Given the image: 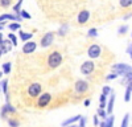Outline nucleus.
Here are the masks:
<instances>
[{
    "label": "nucleus",
    "instance_id": "nucleus-2",
    "mask_svg": "<svg viewBox=\"0 0 132 127\" xmlns=\"http://www.w3.org/2000/svg\"><path fill=\"white\" fill-rule=\"evenodd\" d=\"M50 101H52V94H49V93H41L37 97V107L38 109L48 107Z\"/></svg>",
    "mask_w": 132,
    "mask_h": 127
},
{
    "label": "nucleus",
    "instance_id": "nucleus-31",
    "mask_svg": "<svg viewBox=\"0 0 132 127\" xmlns=\"http://www.w3.org/2000/svg\"><path fill=\"white\" fill-rule=\"evenodd\" d=\"M111 88L110 86H103V90H102V94H104V95H108V94H111Z\"/></svg>",
    "mask_w": 132,
    "mask_h": 127
},
{
    "label": "nucleus",
    "instance_id": "nucleus-34",
    "mask_svg": "<svg viewBox=\"0 0 132 127\" xmlns=\"http://www.w3.org/2000/svg\"><path fill=\"white\" fill-rule=\"evenodd\" d=\"M116 77H118V74H116V73H112V74H108L106 78H107V80H115Z\"/></svg>",
    "mask_w": 132,
    "mask_h": 127
},
{
    "label": "nucleus",
    "instance_id": "nucleus-14",
    "mask_svg": "<svg viewBox=\"0 0 132 127\" xmlns=\"http://www.w3.org/2000/svg\"><path fill=\"white\" fill-rule=\"evenodd\" d=\"M114 102H115V94L111 91V97H110V101L107 105V114H110V115L112 114V110H114Z\"/></svg>",
    "mask_w": 132,
    "mask_h": 127
},
{
    "label": "nucleus",
    "instance_id": "nucleus-44",
    "mask_svg": "<svg viewBox=\"0 0 132 127\" xmlns=\"http://www.w3.org/2000/svg\"><path fill=\"white\" fill-rule=\"evenodd\" d=\"M3 56V53H2V50H0V57H2Z\"/></svg>",
    "mask_w": 132,
    "mask_h": 127
},
{
    "label": "nucleus",
    "instance_id": "nucleus-3",
    "mask_svg": "<svg viewBox=\"0 0 132 127\" xmlns=\"http://www.w3.org/2000/svg\"><path fill=\"white\" fill-rule=\"evenodd\" d=\"M41 91H42V86L38 82H35V83H32L28 86V95L30 98H37L41 94Z\"/></svg>",
    "mask_w": 132,
    "mask_h": 127
},
{
    "label": "nucleus",
    "instance_id": "nucleus-37",
    "mask_svg": "<svg viewBox=\"0 0 132 127\" xmlns=\"http://www.w3.org/2000/svg\"><path fill=\"white\" fill-rule=\"evenodd\" d=\"M90 103H91V101H90V99H86V101L83 102V105L86 106V107H89V106H90Z\"/></svg>",
    "mask_w": 132,
    "mask_h": 127
},
{
    "label": "nucleus",
    "instance_id": "nucleus-41",
    "mask_svg": "<svg viewBox=\"0 0 132 127\" xmlns=\"http://www.w3.org/2000/svg\"><path fill=\"white\" fill-rule=\"evenodd\" d=\"M2 41H3V33L0 32V44H2Z\"/></svg>",
    "mask_w": 132,
    "mask_h": 127
},
{
    "label": "nucleus",
    "instance_id": "nucleus-29",
    "mask_svg": "<svg viewBox=\"0 0 132 127\" xmlns=\"http://www.w3.org/2000/svg\"><path fill=\"white\" fill-rule=\"evenodd\" d=\"M87 35H89L90 37H96V36H98V29H95V28L89 29V32H87Z\"/></svg>",
    "mask_w": 132,
    "mask_h": 127
},
{
    "label": "nucleus",
    "instance_id": "nucleus-46",
    "mask_svg": "<svg viewBox=\"0 0 132 127\" xmlns=\"http://www.w3.org/2000/svg\"><path fill=\"white\" fill-rule=\"evenodd\" d=\"M131 36H132V35H131Z\"/></svg>",
    "mask_w": 132,
    "mask_h": 127
},
{
    "label": "nucleus",
    "instance_id": "nucleus-15",
    "mask_svg": "<svg viewBox=\"0 0 132 127\" xmlns=\"http://www.w3.org/2000/svg\"><path fill=\"white\" fill-rule=\"evenodd\" d=\"M19 36H20V38L23 40L24 42H27V41L32 40L33 33H29V32H24V30H20V32H19Z\"/></svg>",
    "mask_w": 132,
    "mask_h": 127
},
{
    "label": "nucleus",
    "instance_id": "nucleus-5",
    "mask_svg": "<svg viewBox=\"0 0 132 127\" xmlns=\"http://www.w3.org/2000/svg\"><path fill=\"white\" fill-rule=\"evenodd\" d=\"M112 70H114V73L118 74V76H124L126 73L132 72V66L127 65V64H116V65L112 66Z\"/></svg>",
    "mask_w": 132,
    "mask_h": 127
},
{
    "label": "nucleus",
    "instance_id": "nucleus-23",
    "mask_svg": "<svg viewBox=\"0 0 132 127\" xmlns=\"http://www.w3.org/2000/svg\"><path fill=\"white\" fill-rule=\"evenodd\" d=\"M23 2H24V0H17V3L13 5V12H16V13L20 12V11H21V5H23Z\"/></svg>",
    "mask_w": 132,
    "mask_h": 127
},
{
    "label": "nucleus",
    "instance_id": "nucleus-11",
    "mask_svg": "<svg viewBox=\"0 0 132 127\" xmlns=\"http://www.w3.org/2000/svg\"><path fill=\"white\" fill-rule=\"evenodd\" d=\"M89 19H90V12L87 9H83V11H81V12L77 15V23L83 25V24H86L87 21H89Z\"/></svg>",
    "mask_w": 132,
    "mask_h": 127
},
{
    "label": "nucleus",
    "instance_id": "nucleus-27",
    "mask_svg": "<svg viewBox=\"0 0 132 127\" xmlns=\"http://www.w3.org/2000/svg\"><path fill=\"white\" fill-rule=\"evenodd\" d=\"M131 93H132V90L127 86V89H126V94H124V101H126V102H129V99H131Z\"/></svg>",
    "mask_w": 132,
    "mask_h": 127
},
{
    "label": "nucleus",
    "instance_id": "nucleus-36",
    "mask_svg": "<svg viewBox=\"0 0 132 127\" xmlns=\"http://www.w3.org/2000/svg\"><path fill=\"white\" fill-rule=\"evenodd\" d=\"M98 124H99V121H98V115H95V116H94V126H95V127H98Z\"/></svg>",
    "mask_w": 132,
    "mask_h": 127
},
{
    "label": "nucleus",
    "instance_id": "nucleus-24",
    "mask_svg": "<svg viewBox=\"0 0 132 127\" xmlns=\"http://www.w3.org/2000/svg\"><path fill=\"white\" fill-rule=\"evenodd\" d=\"M68 28H69L68 24H63V25L60 28V30H58V36H61V37L65 36V35H66V32H68Z\"/></svg>",
    "mask_w": 132,
    "mask_h": 127
},
{
    "label": "nucleus",
    "instance_id": "nucleus-35",
    "mask_svg": "<svg viewBox=\"0 0 132 127\" xmlns=\"http://www.w3.org/2000/svg\"><path fill=\"white\" fill-rule=\"evenodd\" d=\"M127 53L129 54V57L132 58V44H129V46L127 48Z\"/></svg>",
    "mask_w": 132,
    "mask_h": 127
},
{
    "label": "nucleus",
    "instance_id": "nucleus-6",
    "mask_svg": "<svg viewBox=\"0 0 132 127\" xmlns=\"http://www.w3.org/2000/svg\"><path fill=\"white\" fill-rule=\"evenodd\" d=\"M74 90L77 94H83L89 90V83L85 80H77L74 83Z\"/></svg>",
    "mask_w": 132,
    "mask_h": 127
},
{
    "label": "nucleus",
    "instance_id": "nucleus-25",
    "mask_svg": "<svg viewBox=\"0 0 132 127\" xmlns=\"http://www.w3.org/2000/svg\"><path fill=\"white\" fill-rule=\"evenodd\" d=\"M12 4V0H0V7L2 8H8Z\"/></svg>",
    "mask_w": 132,
    "mask_h": 127
},
{
    "label": "nucleus",
    "instance_id": "nucleus-38",
    "mask_svg": "<svg viewBox=\"0 0 132 127\" xmlns=\"http://www.w3.org/2000/svg\"><path fill=\"white\" fill-rule=\"evenodd\" d=\"M129 17H132V12H131V13H129V15H126V16H124V17H123V19H124V20H128V19H129Z\"/></svg>",
    "mask_w": 132,
    "mask_h": 127
},
{
    "label": "nucleus",
    "instance_id": "nucleus-32",
    "mask_svg": "<svg viewBox=\"0 0 132 127\" xmlns=\"http://www.w3.org/2000/svg\"><path fill=\"white\" fill-rule=\"evenodd\" d=\"M127 30H128V27H127V25H123V27H120V28H119L118 33H119V35H124Z\"/></svg>",
    "mask_w": 132,
    "mask_h": 127
},
{
    "label": "nucleus",
    "instance_id": "nucleus-26",
    "mask_svg": "<svg viewBox=\"0 0 132 127\" xmlns=\"http://www.w3.org/2000/svg\"><path fill=\"white\" fill-rule=\"evenodd\" d=\"M19 15H20V17H21V19H27V20H29V19L32 17V16H30V15L27 12L25 9H21L20 12H19Z\"/></svg>",
    "mask_w": 132,
    "mask_h": 127
},
{
    "label": "nucleus",
    "instance_id": "nucleus-17",
    "mask_svg": "<svg viewBox=\"0 0 132 127\" xmlns=\"http://www.w3.org/2000/svg\"><path fill=\"white\" fill-rule=\"evenodd\" d=\"M8 40L12 42L13 46H17V37H16V35H13V32H11V33L8 35Z\"/></svg>",
    "mask_w": 132,
    "mask_h": 127
},
{
    "label": "nucleus",
    "instance_id": "nucleus-22",
    "mask_svg": "<svg viewBox=\"0 0 132 127\" xmlns=\"http://www.w3.org/2000/svg\"><path fill=\"white\" fill-rule=\"evenodd\" d=\"M11 62H4L3 64V74H9L11 73Z\"/></svg>",
    "mask_w": 132,
    "mask_h": 127
},
{
    "label": "nucleus",
    "instance_id": "nucleus-9",
    "mask_svg": "<svg viewBox=\"0 0 132 127\" xmlns=\"http://www.w3.org/2000/svg\"><path fill=\"white\" fill-rule=\"evenodd\" d=\"M16 113V107H13L9 102H7L5 105H3L2 110H0V116L3 119H7L8 118V114H15Z\"/></svg>",
    "mask_w": 132,
    "mask_h": 127
},
{
    "label": "nucleus",
    "instance_id": "nucleus-40",
    "mask_svg": "<svg viewBox=\"0 0 132 127\" xmlns=\"http://www.w3.org/2000/svg\"><path fill=\"white\" fill-rule=\"evenodd\" d=\"M4 24H5L4 21H3V23H0V32H2V30L4 29Z\"/></svg>",
    "mask_w": 132,
    "mask_h": 127
},
{
    "label": "nucleus",
    "instance_id": "nucleus-20",
    "mask_svg": "<svg viewBox=\"0 0 132 127\" xmlns=\"http://www.w3.org/2000/svg\"><path fill=\"white\" fill-rule=\"evenodd\" d=\"M0 88H2L3 93L7 95L8 94V80H3V82L0 83Z\"/></svg>",
    "mask_w": 132,
    "mask_h": 127
},
{
    "label": "nucleus",
    "instance_id": "nucleus-28",
    "mask_svg": "<svg viewBox=\"0 0 132 127\" xmlns=\"http://www.w3.org/2000/svg\"><path fill=\"white\" fill-rule=\"evenodd\" d=\"M96 115L101 116V118H103V119L107 118V113L104 111V109H98V114H96Z\"/></svg>",
    "mask_w": 132,
    "mask_h": 127
},
{
    "label": "nucleus",
    "instance_id": "nucleus-4",
    "mask_svg": "<svg viewBox=\"0 0 132 127\" xmlns=\"http://www.w3.org/2000/svg\"><path fill=\"white\" fill-rule=\"evenodd\" d=\"M101 53H102V48L98 44H91L89 46V49H87V56H89L91 60L99 58L101 57Z\"/></svg>",
    "mask_w": 132,
    "mask_h": 127
},
{
    "label": "nucleus",
    "instance_id": "nucleus-7",
    "mask_svg": "<svg viewBox=\"0 0 132 127\" xmlns=\"http://www.w3.org/2000/svg\"><path fill=\"white\" fill-rule=\"evenodd\" d=\"M54 32H48L46 35H44L42 37H41V41H40V45L42 46V48H48V46H50L52 44H53V41H54Z\"/></svg>",
    "mask_w": 132,
    "mask_h": 127
},
{
    "label": "nucleus",
    "instance_id": "nucleus-30",
    "mask_svg": "<svg viewBox=\"0 0 132 127\" xmlns=\"http://www.w3.org/2000/svg\"><path fill=\"white\" fill-rule=\"evenodd\" d=\"M128 121H129V114H126L124 118H123V122H122V126H120V127H128Z\"/></svg>",
    "mask_w": 132,
    "mask_h": 127
},
{
    "label": "nucleus",
    "instance_id": "nucleus-1",
    "mask_svg": "<svg viewBox=\"0 0 132 127\" xmlns=\"http://www.w3.org/2000/svg\"><path fill=\"white\" fill-rule=\"evenodd\" d=\"M62 64V54L58 50H53L48 56V66L50 69H56Z\"/></svg>",
    "mask_w": 132,
    "mask_h": 127
},
{
    "label": "nucleus",
    "instance_id": "nucleus-18",
    "mask_svg": "<svg viewBox=\"0 0 132 127\" xmlns=\"http://www.w3.org/2000/svg\"><path fill=\"white\" fill-rule=\"evenodd\" d=\"M114 115H110V118L107 119L106 118V121H104V127H114Z\"/></svg>",
    "mask_w": 132,
    "mask_h": 127
},
{
    "label": "nucleus",
    "instance_id": "nucleus-42",
    "mask_svg": "<svg viewBox=\"0 0 132 127\" xmlns=\"http://www.w3.org/2000/svg\"><path fill=\"white\" fill-rule=\"evenodd\" d=\"M66 127H78V126H77V124H74V123H73V124H69V126H66Z\"/></svg>",
    "mask_w": 132,
    "mask_h": 127
},
{
    "label": "nucleus",
    "instance_id": "nucleus-13",
    "mask_svg": "<svg viewBox=\"0 0 132 127\" xmlns=\"http://www.w3.org/2000/svg\"><path fill=\"white\" fill-rule=\"evenodd\" d=\"M81 116H82V115H75V116H71V118L63 121L61 126H62V127H66V126H69V124H73V123H75V122H78V121L81 119Z\"/></svg>",
    "mask_w": 132,
    "mask_h": 127
},
{
    "label": "nucleus",
    "instance_id": "nucleus-8",
    "mask_svg": "<svg viewBox=\"0 0 132 127\" xmlns=\"http://www.w3.org/2000/svg\"><path fill=\"white\" fill-rule=\"evenodd\" d=\"M95 69V64L93 61H85L81 65V73L83 76H90Z\"/></svg>",
    "mask_w": 132,
    "mask_h": 127
},
{
    "label": "nucleus",
    "instance_id": "nucleus-43",
    "mask_svg": "<svg viewBox=\"0 0 132 127\" xmlns=\"http://www.w3.org/2000/svg\"><path fill=\"white\" fill-rule=\"evenodd\" d=\"M3 77V72H0V78H2Z\"/></svg>",
    "mask_w": 132,
    "mask_h": 127
},
{
    "label": "nucleus",
    "instance_id": "nucleus-19",
    "mask_svg": "<svg viewBox=\"0 0 132 127\" xmlns=\"http://www.w3.org/2000/svg\"><path fill=\"white\" fill-rule=\"evenodd\" d=\"M119 4L122 8H128L132 5V0H119Z\"/></svg>",
    "mask_w": 132,
    "mask_h": 127
},
{
    "label": "nucleus",
    "instance_id": "nucleus-45",
    "mask_svg": "<svg viewBox=\"0 0 132 127\" xmlns=\"http://www.w3.org/2000/svg\"><path fill=\"white\" fill-rule=\"evenodd\" d=\"M0 91H2V88H0Z\"/></svg>",
    "mask_w": 132,
    "mask_h": 127
},
{
    "label": "nucleus",
    "instance_id": "nucleus-16",
    "mask_svg": "<svg viewBox=\"0 0 132 127\" xmlns=\"http://www.w3.org/2000/svg\"><path fill=\"white\" fill-rule=\"evenodd\" d=\"M9 127H20V121L17 118H7Z\"/></svg>",
    "mask_w": 132,
    "mask_h": 127
},
{
    "label": "nucleus",
    "instance_id": "nucleus-39",
    "mask_svg": "<svg viewBox=\"0 0 132 127\" xmlns=\"http://www.w3.org/2000/svg\"><path fill=\"white\" fill-rule=\"evenodd\" d=\"M127 86H128V88L132 90V81H128V82H127Z\"/></svg>",
    "mask_w": 132,
    "mask_h": 127
},
{
    "label": "nucleus",
    "instance_id": "nucleus-12",
    "mask_svg": "<svg viewBox=\"0 0 132 127\" xmlns=\"http://www.w3.org/2000/svg\"><path fill=\"white\" fill-rule=\"evenodd\" d=\"M12 42H11L9 40H3L2 44H0V50H2V53L4 54V53H8L11 49H12Z\"/></svg>",
    "mask_w": 132,
    "mask_h": 127
},
{
    "label": "nucleus",
    "instance_id": "nucleus-10",
    "mask_svg": "<svg viewBox=\"0 0 132 127\" xmlns=\"http://www.w3.org/2000/svg\"><path fill=\"white\" fill-rule=\"evenodd\" d=\"M36 49H37V44H36V41H32V40H29V41L24 42V46H23V53H24V54H30V53H33Z\"/></svg>",
    "mask_w": 132,
    "mask_h": 127
},
{
    "label": "nucleus",
    "instance_id": "nucleus-21",
    "mask_svg": "<svg viewBox=\"0 0 132 127\" xmlns=\"http://www.w3.org/2000/svg\"><path fill=\"white\" fill-rule=\"evenodd\" d=\"M8 28H9V30H11V32L19 30V29H20V23L15 21V23H12V24H8Z\"/></svg>",
    "mask_w": 132,
    "mask_h": 127
},
{
    "label": "nucleus",
    "instance_id": "nucleus-33",
    "mask_svg": "<svg viewBox=\"0 0 132 127\" xmlns=\"http://www.w3.org/2000/svg\"><path fill=\"white\" fill-rule=\"evenodd\" d=\"M78 122H79V126L78 127H86V118H85V116H81V119Z\"/></svg>",
    "mask_w": 132,
    "mask_h": 127
}]
</instances>
